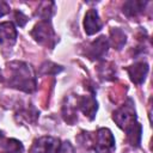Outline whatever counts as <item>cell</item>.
<instances>
[{"instance_id":"obj_1","label":"cell","mask_w":153,"mask_h":153,"mask_svg":"<svg viewBox=\"0 0 153 153\" xmlns=\"http://www.w3.org/2000/svg\"><path fill=\"white\" fill-rule=\"evenodd\" d=\"M112 118L117 123V126L126 131L128 141L133 146L139 147L141 141L142 127L137 122L134 103L130 98L127 100V103H124L120 109L114 112Z\"/></svg>"},{"instance_id":"obj_2","label":"cell","mask_w":153,"mask_h":153,"mask_svg":"<svg viewBox=\"0 0 153 153\" xmlns=\"http://www.w3.org/2000/svg\"><path fill=\"white\" fill-rule=\"evenodd\" d=\"M11 71L10 85L25 92H32L36 87V79L31 66L24 62H12L8 65Z\"/></svg>"},{"instance_id":"obj_3","label":"cell","mask_w":153,"mask_h":153,"mask_svg":"<svg viewBox=\"0 0 153 153\" xmlns=\"http://www.w3.org/2000/svg\"><path fill=\"white\" fill-rule=\"evenodd\" d=\"M30 33L39 44L49 48H53L56 42L55 32L49 20H41L38 24L35 25V27L31 30Z\"/></svg>"},{"instance_id":"obj_4","label":"cell","mask_w":153,"mask_h":153,"mask_svg":"<svg viewBox=\"0 0 153 153\" xmlns=\"http://www.w3.org/2000/svg\"><path fill=\"white\" fill-rule=\"evenodd\" d=\"M92 149L97 153H110L115 149V137L108 128H100L93 133Z\"/></svg>"},{"instance_id":"obj_5","label":"cell","mask_w":153,"mask_h":153,"mask_svg":"<svg viewBox=\"0 0 153 153\" xmlns=\"http://www.w3.org/2000/svg\"><path fill=\"white\" fill-rule=\"evenodd\" d=\"M60 140L53 136H42L35 140L31 153H57L60 148Z\"/></svg>"},{"instance_id":"obj_6","label":"cell","mask_w":153,"mask_h":153,"mask_svg":"<svg viewBox=\"0 0 153 153\" xmlns=\"http://www.w3.org/2000/svg\"><path fill=\"white\" fill-rule=\"evenodd\" d=\"M108 49H109L108 38L105 36H100L87 47L86 55L91 60H100L108 53Z\"/></svg>"},{"instance_id":"obj_7","label":"cell","mask_w":153,"mask_h":153,"mask_svg":"<svg viewBox=\"0 0 153 153\" xmlns=\"http://www.w3.org/2000/svg\"><path fill=\"white\" fill-rule=\"evenodd\" d=\"M75 102H76V109H80L88 120L94 118L98 105H97V100L94 99L93 94L75 97Z\"/></svg>"},{"instance_id":"obj_8","label":"cell","mask_w":153,"mask_h":153,"mask_svg":"<svg viewBox=\"0 0 153 153\" xmlns=\"http://www.w3.org/2000/svg\"><path fill=\"white\" fill-rule=\"evenodd\" d=\"M84 27H85V32L90 36L94 35L102 29V22L94 8H91L86 12L85 19H84Z\"/></svg>"},{"instance_id":"obj_9","label":"cell","mask_w":153,"mask_h":153,"mask_svg":"<svg viewBox=\"0 0 153 153\" xmlns=\"http://www.w3.org/2000/svg\"><path fill=\"white\" fill-rule=\"evenodd\" d=\"M127 72L130 76V80L134 84L140 85L146 79V75L148 73V65L146 62H136V63L127 67Z\"/></svg>"},{"instance_id":"obj_10","label":"cell","mask_w":153,"mask_h":153,"mask_svg":"<svg viewBox=\"0 0 153 153\" xmlns=\"http://www.w3.org/2000/svg\"><path fill=\"white\" fill-rule=\"evenodd\" d=\"M17 39V30L11 22L0 24V43L4 45H13Z\"/></svg>"},{"instance_id":"obj_11","label":"cell","mask_w":153,"mask_h":153,"mask_svg":"<svg viewBox=\"0 0 153 153\" xmlns=\"http://www.w3.org/2000/svg\"><path fill=\"white\" fill-rule=\"evenodd\" d=\"M24 147L20 141L16 139H1L0 152L1 153H23Z\"/></svg>"},{"instance_id":"obj_12","label":"cell","mask_w":153,"mask_h":153,"mask_svg":"<svg viewBox=\"0 0 153 153\" xmlns=\"http://www.w3.org/2000/svg\"><path fill=\"white\" fill-rule=\"evenodd\" d=\"M146 2H142V1H134V0L127 1L124 2V6H123V13H126L128 17H135L143 11Z\"/></svg>"},{"instance_id":"obj_13","label":"cell","mask_w":153,"mask_h":153,"mask_svg":"<svg viewBox=\"0 0 153 153\" xmlns=\"http://www.w3.org/2000/svg\"><path fill=\"white\" fill-rule=\"evenodd\" d=\"M110 33H111V41H112L114 47L116 49H121L124 45L126 41H127L124 32L122 30H120V29H112Z\"/></svg>"},{"instance_id":"obj_14","label":"cell","mask_w":153,"mask_h":153,"mask_svg":"<svg viewBox=\"0 0 153 153\" xmlns=\"http://www.w3.org/2000/svg\"><path fill=\"white\" fill-rule=\"evenodd\" d=\"M57 153H74V148H73V146L71 145L69 141H65L60 145V148H59Z\"/></svg>"},{"instance_id":"obj_15","label":"cell","mask_w":153,"mask_h":153,"mask_svg":"<svg viewBox=\"0 0 153 153\" xmlns=\"http://www.w3.org/2000/svg\"><path fill=\"white\" fill-rule=\"evenodd\" d=\"M14 17H16V20H17V23H18L19 26H24V25L26 24V22L29 20L27 17H26L23 12H20V11H16Z\"/></svg>"},{"instance_id":"obj_16","label":"cell","mask_w":153,"mask_h":153,"mask_svg":"<svg viewBox=\"0 0 153 153\" xmlns=\"http://www.w3.org/2000/svg\"><path fill=\"white\" fill-rule=\"evenodd\" d=\"M4 5H5L4 2H1V4H0V17H1V16H4V14L6 13V10H2V8H1V6H4ZM7 10H8V8H7Z\"/></svg>"}]
</instances>
